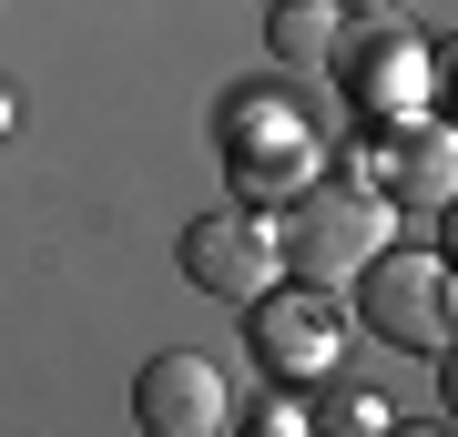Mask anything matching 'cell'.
Returning a JSON list of instances; mask_svg holds the SVG:
<instances>
[{
	"mask_svg": "<svg viewBox=\"0 0 458 437\" xmlns=\"http://www.w3.org/2000/svg\"><path fill=\"white\" fill-rule=\"evenodd\" d=\"M276 275H285L276 214L225 204V214H194V224H183V285H194V295H214V306H255Z\"/></svg>",
	"mask_w": 458,
	"mask_h": 437,
	"instance_id": "obj_7",
	"label": "cell"
},
{
	"mask_svg": "<svg viewBox=\"0 0 458 437\" xmlns=\"http://www.w3.org/2000/svg\"><path fill=\"white\" fill-rule=\"evenodd\" d=\"M225 417H234V387L204 346L143 357V376H132V437H225Z\"/></svg>",
	"mask_w": 458,
	"mask_h": 437,
	"instance_id": "obj_8",
	"label": "cell"
},
{
	"mask_svg": "<svg viewBox=\"0 0 458 437\" xmlns=\"http://www.w3.org/2000/svg\"><path fill=\"white\" fill-rule=\"evenodd\" d=\"M387 437H448V417H387Z\"/></svg>",
	"mask_w": 458,
	"mask_h": 437,
	"instance_id": "obj_12",
	"label": "cell"
},
{
	"mask_svg": "<svg viewBox=\"0 0 458 437\" xmlns=\"http://www.w3.org/2000/svg\"><path fill=\"white\" fill-rule=\"evenodd\" d=\"M336 0H285V11H265V51H276V71H316L336 51Z\"/></svg>",
	"mask_w": 458,
	"mask_h": 437,
	"instance_id": "obj_9",
	"label": "cell"
},
{
	"mask_svg": "<svg viewBox=\"0 0 458 437\" xmlns=\"http://www.w3.org/2000/svg\"><path fill=\"white\" fill-rule=\"evenodd\" d=\"M214 143H225V183H234L245 214H285L316 173H327V143L306 132V113H295L285 81H245V92H225Z\"/></svg>",
	"mask_w": 458,
	"mask_h": 437,
	"instance_id": "obj_1",
	"label": "cell"
},
{
	"mask_svg": "<svg viewBox=\"0 0 458 437\" xmlns=\"http://www.w3.org/2000/svg\"><path fill=\"white\" fill-rule=\"evenodd\" d=\"M0 143H11V81H0Z\"/></svg>",
	"mask_w": 458,
	"mask_h": 437,
	"instance_id": "obj_14",
	"label": "cell"
},
{
	"mask_svg": "<svg viewBox=\"0 0 458 437\" xmlns=\"http://www.w3.org/2000/svg\"><path fill=\"white\" fill-rule=\"evenodd\" d=\"M234 437H306V407H295V397H265L255 407V417H225Z\"/></svg>",
	"mask_w": 458,
	"mask_h": 437,
	"instance_id": "obj_11",
	"label": "cell"
},
{
	"mask_svg": "<svg viewBox=\"0 0 458 437\" xmlns=\"http://www.w3.org/2000/svg\"><path fill=\"white\" fill-rule=\"evenodd\" d=\"M357 173L367 194H387V214H408V224H448V194H458V132L448 113H408V122H357Z\"/></svg>",
	"mask_w": 458,
	"mask_h": 437,
	"instance_id": "obj_5",
	"label": "cell"
},
{
	"mask_svg": "<svg viewBox=\"0 0 458 437\" xmlns=\"http://www.w3.org/2000/svg\"><path fill=\"white\" fill-rule=\"evenodd\" d=\"M327 71H336V102L357 122H408V113H438V71H448V41L428 51L408 21H346L336 51H327Z\"/></svg>",
	"mask_w": 458,
	"mask_h": 437,
	"instance_id": "obj_4",
	"label": "cell"
},
{
	"mask_svg": "<svg viewBox=\"0 0 458 437\" xmlns=\"http://www.w3.org/2000/svg\"><path fill=\"white\" fill-rule=\"evenodd\" d=\"M245 346H255L265 387H316V376H336V357H346V295L276 275L245 306Z\"/></svg>",
	"mask_w": 458,
	"mask_h": 437,
	"instance_id": "obj_6",
	"label": "cell"
},
{
	"mask_svg": "<svg viewBox=\"0 0 458 437\" xmlns=\"http://www.w3.org/2000/svg\"><path fill=\"white\" fill-rule=\"evenodd\" d=\"M397 407L377 397V387H336V376H316V397H306V437H387Z\"/></svg>",
	"mask_w": 458,
	"mask_h": 437,
	"instance_id": "obj_10",
	"label": "cell"
},
{
	"mask_svg": "<svg viewBox=\"0 0 458 437\" xmlns=\"http://www.w3.org/2000/svg\"><path fill=\"white\" fill-rule=\"evenodd\" d=\"M255 11H285V0H255Z\"/></svg>",
	"mask_w": 458,
	"mask_h": 437,
	"instance_id": "obj_15",
	"label": "cell"
},
{
	"mask_svg": "<svg viewBox=\"0 0 458 437\" xmlns=\"http://www.w3.org/2000/svg\"><path fill=\"white\" fill-rule=\"evenodd\" d=\"M448 255H428V244H377V255L346 275V325H367L377 346H397V357H438L448 346Z\"/></svg>",
	"mask_w": 458,
	"mask_h": 437,
	"instance_id": "obj_3",
	"label": "cell"
},
{
	"mask_svg": "<svg viewBox=\"0 0 458 437\" xmlns=\"http://www.w3.org/2000/svg\"><path fill=\"white\" fill-rule=\"evenodd\" d=\"M397 0H336V21H387Z\"/></svg>",
	"mask_w": 458,
	"mask_h": 437,
	"instance_id": "obj_13",
	"label": "cell"
},
{
	"mask_svg": "<svg viewBox=\"0 0 458 437\" xmlns=\"http://www.w3.org/2000/svg\"><path fill=\"white\" fill-rule=\"evenodd\" d=\"M276 244H285V275L295 285H336L346 295V275H357L377 244H397V214H387V194H367V183L316 173L306 194L276 214Z\"/></svg>",
	"mask_w": 458,
	"mask_h": 437,
	"instance_id": "obj_2",
	"label": "cell"
}]
</instances>
